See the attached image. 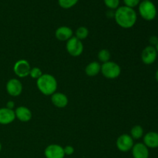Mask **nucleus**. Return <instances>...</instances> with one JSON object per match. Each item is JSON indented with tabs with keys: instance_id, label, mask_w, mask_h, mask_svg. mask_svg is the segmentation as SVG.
Segmentation results:
<instances>
[{
	"instance_id": "nucleus-24",
	"label": "nucleus",
	"mask_w": 158,
	"mask_h": 158,
	"mask_svg": "<svg viewBox=\"0 0 158 158\" xmlns=\"http://www.w3.org/2000/svg\"><path fill=\"white\" fill-rule=\"evenodd\" d=\"M123 3H124V6L134 9L136 6H139L141 0H123Z\"/></svg>"
},
{
	"instance_id": "nucleus-28",
	"label": "nucleus",
	"mask_w": 158,
	"mask_h": 158,
	"mask_svg": "<svg viewBox=\"0 0 158 158\" xmlns=\"http://www.w3.org/2000/svg\"><path fill=\"white\" fill-rule=\"evenodd\" d=\"M155 48H156V50H157V54H158V42H157V44L155 45Z\"/></svg>"
},
{
	"instance_id": "nucleus-14",
	"label": "nucleus",
	"mask_w": 158,
	"mask_h": 158,
	"mask_svg": "<svg viewBox=\"0 0 158 158\" xmlns=\"http://www.w3.org/2000/svg\"><path fill=\"white\" fill-rule=\"evenodd\" d=\"M14 111H15V118H17L19 121L23 122V123L29 122L32 119V112L26 106H20L17 107Z\"/></svg>"
},
{
	"instance_id": "nucleus-19",
	"label": "nucleus",
	"mask_w": 158,
	"mask_h": 158,
	"mask_svg": "<svg viewBox=\"0 0 158 158\" xmlns=\"http://www.w3.org/2000/svg\"><path fill=\"white\" fill-rule=\"evenodd\" d=\"M89 35V30L85 26H80V27L77 28L75 32V36L80 40H83L86 39Z\"/></svg>"
},
{
	"instance_id": "nucleus-12",
	"label": "nucleus",
	"mask_w": 158,
	"mask_h": 158,
	"mask_svg": "<svg viewBox=\"0 0 158 158\" xmlns=\"http://www.w3.org/2000/svg\"><path fill=\"white\" fill-rule=\"evenodd\" d=\"M15 120V111L7 107L0 108V124L8 125Z\"/></svg>"
},
{
	"instance_id": "nucleus-16",
	"label": "nucleus",
	"mask_w": 158,
	"mask_h": 158,
	"mask_svg": "<svg viewBox=\"0 0 158 158\" xmlns=\"http://www.w3.org/2000/svg\"><path fill=\"white\" fill-rule=\"evenodd\" d=\"M143 143L148 148L151 149L158 148V133L154 131L147 133L143 136Z\"/></svg>"
},
{
	"instance_id": "nucleus-10",
	"label": "nucleus",
	"mask_w": 158,
	"mask_h": 158,
	"mask_svg": "<svg viewBox=\"0 0 158 158\" xmlns=\"http://www.w3.org/2000/svg\"><path fill=\"white\" fill-rule=\"evenodd\" d=\"M44 155L46 158H64L66 156L63 147L56 143L46 147L44 151Z\"/></svg>"
},
{
	"instance_id": "nucleus-4",
	"label": "nucleus",
	"mask_w": 158,
	"mask_h": 158,
	"mask_svg": "<svg viewBox=\"0 0 158 158\" xmlns=\"http://www.w3.org/2000/svg\"><path fill=\"white\" fill-rule=\"evenodd\" d=\"M101 73L103 77L109 80L116 79L121 73V68L117 63L108 61L101 65Z\"/></svg>"
},
{
	"instance_id": "nucleus-25",
	"label": "nucleus",
	"mask_w": 158,
	"mask_h": 158,
	"mask_svg": "<svg viewBox=\"0 0 158 158\" xmlns=\"http://www.w3.org/2000/svg\"><path fill=\"white\" fill-rule=\"evenodd\" d=\"M63 150H64L65 155L66 156H70L72 154H74V148L71 145H67V146L64 147L63 148Z\"/></svg>"
},
{
	"instance_id": "nucleus-5",
	"label": "nucleus",
	"mask_w": 158,
	"mask_h": 158,
	"mask_svg": "<svg viewBox=\"0 0 158 158\" xmlns=\"http://www.w3.org/2000/svg\"><path fill=\"white\" fill-rule=\"evenodd\" d=\"M66 49L71 56L77 57L83 53L84 46L81 40L77 39L76 36H73L68 41H66Z\"/></svg>"
},
{
	"instance_id": "nucleus-3",
	"label": "nucleus",
	"mask_w": 158,
	"mask_h": 158,
	"mask_svg": "<svg viewBox=\"0 0 158 158\" xmlns=\"http://www.w3.org/2000/svg\"><path fill=\"white\" fill-rule=\"evenodd\" d=\"M139 14L146 21H152L157 16V8L151 0H143L138 6Z\"/></svg>"
},
{
	"instance_id": "nucleus-11",
	"label": "nucleus",
	"mask_w": 158,
	"mask_h": 158,
	"mask_svg": "<svg viewBox=\"0 0 158 158\" xmlns=\"http://www.w3.org/2000/svg\"><path fill=\"white\" fill-rule=\"evenodd\" d=\"M131 152L134 158H149V148L143 143H134Z\"/></svg>"
},
{
	"instance_id": "nucleus-8",
	"label": "nucleus",
	"mask_w": 158,
	"mask_h": 158,
	"mask_svg": "<svg viewBox=\"0 0 158 158\" xmlns=\"http://www.w3.org/2000/svg\"><path fill=\"white\" fill-rule=\"evenodd\" d=\"M6 92L11 97H18L23 92V83L19 80L16 78L10 79L6 83Z\"/></svg>"
},
{
	"instance_id": "nucleus-7",
	"label": "nucleus",
	"mask_w": 158,
	"mask_h": 158,
	"mask_svg": "<svg viewBox=\"0 0 158 158\" xmlns=\"http://www.w3.org/2000/svg\"><path fill=\"white\" fill-rule=\"evenodd\" d=\"M31 66L26 60H19L15 63L13 66V72L19 78L29 76Z\"/></svg>"
},
{
	"instance_id": "nucleus-22",
	"label": "nucleus",
	"mask_w": 158,
	"mask_h": 158,
	"mask_svg": "<svg viewBox=\"0 0 158 158\" xmlns=\"http://www.w3.org/2000/svg\"><path fill=\"white\" fill-rule=\"evenodd\" d=\"M105 6L110 10H116L120 7V0H103Z\"/></svg>"
},
{
	"instance_id": "nucleus-23",
	"label": "nucleus",
	"mask_w": 158,
	"mask_h": 158,
	"mask_svg": "<svg viewBox=\"0 0 158 158\" xmlns=\"http://www.w3.org/2000/svg\"><path fill=\"white\" fill-rule=\"evenodd\" d=\"M43 71L39 67H33L31 68L30 72H29V76L31 78L35 79V80H38L42 75H43Z\"/></svg>"
},
{
	"instance_id": "nucleus-21",
	"label": "nucleus",
	"mask_w": 158,
	"mask_h": 158,
	"mask_svg": "<svg viewBox=\"0 0 158 158\" xmlns=\"http://www.w3.org/2000/svg\"><path fill=\"white\" fill-rule=\"evenodd\" d=\"M79 0H58L59 6L64 9H69L75 6Z\"/></svg>"
},
{
	"instance_id": "nucleus-13",
	"label": "nucleus",
	"mask_w": 158,
	"mask_h": 158,
	"mask_svg": "<svg viewBox=\"0 0 158 158\" xmlns=\"http://www.w3.org/2000/svg\"><path fill=\"white\" fill-rule=\"evenodd\" d=\"M56 38L60 41H68L70 38L73 36V29L69 26H63L57 28L55 32Z\"/></svg>"
},
{
	"instance_id": "nucleus-18",
	"label": "nucleus",
	"mask_w": 158,
	"mask_h": 158,
	"mask_svg": "<svg viewBox=\"0 0 158 158\" xmlns=\"http://www.w3.org/2000/svg\"><path fill=\"white\" fill-rule=\"evenodd\" d=\"M134 140H138L141 137H143V129L141 126L140 125H136V126L133 127L131 130V134Z\"/></svg>"
},
{
	"instance_id": "nucleus-1",
	"label": "nucleus",
	"mask_w": 158,
	"mask_h": 158,
	"mask_svg": "<svg viewBox=\"0 0 158 158\" xmlns=\"http://www.w3.org/2000/svg\"><path fill=\"white\" fill-rule=\"evenodd\" d=\"M114 18L119 26L123 29H130L137 23V14L134 9L122 6L116 9Z\"/></svg>"
},
{
	"instance_id": "nucleus-26",
	"label": "nucleus",
	"mask_w": 158,
	"mask_h": 158,
	"mask_svg": "<svg viewBox=\"0 0 158 158\" xmlns=\"http://www.w3.org/2000/svg\"><path fill=\"white\" fill-rule=\"evenodd\" d=\"M14 106H15V103H14L13 101H12V100H10V101L7 102L6 107L9 108V109H10V110H13Z\"/></svg>"
},
{
	"instance_id": "nucleus-17",
	"label": "nucleus",
	"mask_w": 158,
	"mask_h": 158,
	"mask_svg": "<svg viewBox=\"0 0 158 158\" xmlns=\"http://www.w3.org/2000/svg\"><path fill=\"white\" fill-rule=\"evenodd\" d=\"M101 71V65L98 62H91L85 68V73L88 77H95Z\"/></svg>"
},
{
	"instance_id": "nucleus-9",
	"label": "nucleus",
	"mask_w": 158,
	"mask_h": 158,
	"mask_svg": "<svg viewBox=\"0 0 158 158\" xmlns=\"http://www.w3.org/2000/svg\"><path fill=\"white\" fill-rule=\"evenodd\" d=\"M157 52L154 46H148L141 52V60L144 64L151 65L156 61L157 58Z\"/></svg>"
},
{
	"instance_id": "nucleus-27",
	"label": "nucleus",
	"mask_w": 158,
	"mask_h": 158,
	"mask_svg": "<svg viewBox=\"0 0 158 158\" xmlns=\"http://www.w3.org/2000/svg\"><path fill=\"white\" fill-rule=\"evenodd\" d=\"M155 78H156V80H157V81L158 82V69L157 70V72H156V74H155Z\"/></svg>"
},
{
	"instance_id": "nucleus-15",
	"label": "nucleus",
	"mask_w": 158,
	"mask_h": 158,
	"mask_svg": "<svg viewBox=\"0 0 158 158\" xmlns=\"http://www.w3.org/2000/svg\"><path fill=\"white\" fill-rule=\"evenodd\" d=\"M51 102L58 108H64L68 105L69 100L66 94L60 92H56L51 96Z\"/></svg>"
},
{
	"instance_id": "nucleus-20",
	"label": "nucleus",
	"mask_w": 158,
	"mask_h": 158,
	"mask_svg": "<svg viewBox=\"0 0 158 158\" xmlns=\"http://www.w3.org/2000/svg\"><path fill=\"white\" fill-rule=\"evenodd\" d=\"M97 57H98V60L100 62L103 63H106L110 60V52L108 49H102L99 51Z\"/></svg>"
},
{
	"instance_id": "nucleus-2",
	"label": "nucleus",
	"mask_w": 158,
	"mask_h": 158,
	"mask_svg": "<svg viewBox=\"0 0 158 158\" xmlns=\"http://www.w3.org/2000/svg\"><path fill=\"white\" fill-rule=\"evenodd\" d=\"M36 86L39 90L45 96H52L56 92L57 80L49 73H43L36 80Z\"/></svg>"
},
{
	"instance_id": "nucleus-29",
	"label": "nucleus",
	"mask_w": 158,
	"mask_h": 158,
	"mask_svg": "<svg viewBox=\"0 0 158 158\" xmlns=\"http://www.w3.org/2000/svg\"><path fill=\"white\" fill-rule=\"evenodd\" d=\"M2 143H1V142H0V152H1V151H2Z\"/></svg>"
},
{
	"instance_id": "nucleus-6",
	"label": "nucleus",
	"mask_w": 158,
	"mask_h": 158,
	"mask_svg": "<svg viewBox=\"0 0 158 158\" xmlns=\"http://www.w3.org/2000/svg\"><path fill=\"white\" fill-rule=\"evenodd\" d=\"M116 145H117V149L121 152H128L131 151L133 146L134 145V139L127 134H121L117 138Z\"/></svg>"
}]
</instances>
